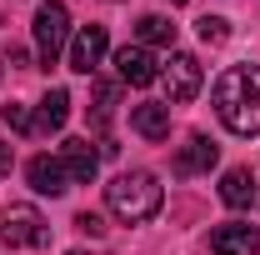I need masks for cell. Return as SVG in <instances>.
I'll use <instances>...</instances> for the list:
<instances>
[{"instance_id":"10","label":"cell","mask_w":260,"mask_h":255,"mask_svg":"<svg viewBox=\"0 0 260 255\" xmlns=\"http://www.w3.org/2000/svg\"><path fill=\"white\" fill-rule=\"evenodd\" d=\"M25 180H30L35 195H65V190H70V175H65V165L55 155H30Z\"/></svg>"},{"instance_id":"14","label":"cell","mask_w":260,"mask_h":255,"mask_svg":"<svg viewBox=\"0 0 260 255\" xmlns=\"http://www.w3.org/2000/svg\"><path fill=\"white\" fill-rule=\"evenodd\" d=\"M220 200H225L230 210H245L250 200H255V180H250V170H225V180H220Z\"/></svg>"},{"instance_id":"15","label":"cell","mask_w":260,"mask_h":255,"mask_svg":"<svg viewBox=\"0 0 260 255\" xmlns=\"http://www.w3.org/2000/svg\"><path fill=\"white\" fill-rule=\"evenodd\" d=\"M135 45H175V25L165 20V15H140V25H135Z\"/></svg>"},{"instance_id":"4","label":"cell","mask_w":260,"mask_h":255,"mask_svg":"<svg viewBox=\"0 0 260 255\" xmlns=\"http://www.w3.org/2000/svg\"><path fill=\"white\" fill-rule=\"evenodd\" d=\"M0 240L5 245H30V250H40V245H50V225H45V215L35 210V205H5L0 210Z\"/></svg>"},{"instance_id":"19","label":"cell","mask_w":260,"mask_h":255,"mask_svg":"<svg viewBox=\"0 0 260 255\" xmlns=\"http://www.w3.org/2000/svg\"><path fill=\"white\" fill-rule=\"evenodd\" d=\"M75 230H85V235H105V220H100L95 210H85V215H75Z\"/></svg>"},{"instance_id":"5","label":"cell","mask_w":260,"mask_h":255,"mask_svg":"<svg viewBox=\"0 0 260 255\" xmlns=\"http://www.w3.org/2000/svg\"><path fill=\"white\" fill-rule=\"evenodd\" d=\"M160 80H165V105H190V100L200 95L205 70H200V60H195V55L175 50V55H170V65L160 70Z\"/></svg>"},{"instance_id":"2","label":"cell","mask_w":260,"mask_h":255,"mask_svg":"<svg viewBox=\"0 0 260 255\" xmlns=\"http://www.w3.org/2000/svg\"><path fill=\"white\" fill-rule=\"evenodd\" d=\"M105 205H110V215H115V220L145 225V220L165 205V185L150 175V170H120V175L105 185Z\"/></svg>"},{"instance_id":"8","label":"cell","mask_w":260,"mask_h":255,"mask_svg":"<svg viewBox=\"0 0 260 255\" xmlns=\"http://www.w3.org/2000/svg\"><path fill=\"white\" fill-rule=\"evenodd\" d=\"M115 70H120V80L125 85H150V80H160V65H155V55L145 50V45H120L115 50Z\"/></svg>"},{"instance_id":"6","label":"cell","mask_w":260,"mask_h":255,"mask_svg":"<svg viewBox=\"0 0 260 255\" xmlns=\"http://www.w3.org/2000/svg\"><path fill=\"white\" fill-rule=\"evenodd\" d=\"M105 50H110V35H105V25H80L75 30V40H70V70L75 75H90L100 60H105Z\"/></svg>"},{"instance_id":"20","label":"cell","mask_w":260,"mask_h":255,"mask_svg":"<svg viewBox=\"0 0 260 255\" xmlns=\"http://www.w3.org/2000/svg\"><path fill=\"white\" fill-rule=\"evenodd\" d=\"M10 165H15V150H10V145H0V175H10Z\"/></svg>"},{"instance_id":"12","label":"cell","mask_w":260,"mask_h":255,"mask_svg":"<svg viewBox=\"0 0 260 255\" xmlns=\"http://www.w3.org/2000/svg\"><path fill=\"white\" fill-rule=\"evenodd\" d=\"M130 130H135L140 140H165V135H170V105H165V100L130 105Z\"/></svg>"},{"instance_id":"18","label":"cell","mask_w":260,"mask_h":255,"mask_svg":"<svg viewBox=\"0 0 260 255\" xmlns=\"http://www.w3.org/2000/svg\"><path fill=\"white\" fill-rule=\"evenodd\" d=\"M195 30H200L205 45H220V40L230 35V20H225V15H205V20H195Z\"/></svg>"},{"instance_id":"1","label":"cell","mask_w":260,"mask_h":255,"mask_svg":"<svg viewBox=\"0 0 260 255\" xmlns=\"http://www.w3.org/2000/svg\"><path fill=\"white\" fill-rule=\"evenodd\" d=\"M215 115L230 135H260V65H230L215 80Z\"/></svg>"},{"instance_id":"3","label":"cell","mask_w":260,"mask_h":255,"mask_svg":"<svg viewBox=\"0 0 260 255\" xmlns=\"http://www.w3.org/2000/svg\"><path fill=\"white\" fill-rule=\"evenodd\" d=\"M35 55H40V65L50 70V65L65 55V40H70V10H65L60 0H45L40 10H35Z\"/></svg>"},{"instance_id":"17","label":"cell","mask_w":260,"mask_h":255,"mask_svg":"<svg viewBox=\"0 0 260 255\" xmlns=\"http://www.w3.org/2000/svg\"><path fill=\"white\" fill-rule=\"evenodd\" d=\"M0 120H5L10 130H20V135H30V130H35V115L25 110V105H15V100H10V105H0Z\"/></svg>"},{"instance_id":"21","label":"cell","mask_w":260,"mask_h":255,"mask_svg":"<svg viewBox=\"0 0 260 255\" xmlns=\"http://www.w3.org/2000/svg\"><path fill=\"white\" fill-rule=\"evenodd\" d=\"M165 5H185V0H165Z\"/></svg>"},{"instance_id":"7","label":"cell","mask_w":260,"mask_h":255,"mask_svg":"<svg viewBox=\"0 0 260 255\" xmlns=\"http://www.w3.org/2000/svg\"><path fill=\"white\" fill-rule=\"evenodd\" d=\"M210 255H260V230L255 225H215L210 230Z\"/></svg>"},{"instance_id":"13","label":"cell","mask_w":260,"mask_h":255,"mask_svg":"<svg viewBox=\"0 0 260 255\" xmlns=\"http://www.w3.org/2000/svg\"><path fill=\"white\" fill-rule=\"evenodd\" d=\"M65 120H70V95H65V90H45L40 110H35V130L50 135V130H60Z\"/></svg>"},{"instance_id":"16","label":"cell","mask_w":260,"mask_h":255,"mask_svg":"<svg viewBox=\"0 0 260 255\" xmlns=\"http://www.w3.org/2000/svg\"><path fill=\"white\" fill-rule=\"evenodd\" d=\"M115 120V85L110 80H95V105H90V125L95 130H105Z\"/></svg>"},{"instance_id":"22","label":"cell","mask_w":260,"mask_h":255,"mask_svg":"<svg viewBox=\"0 0 260 255\" xmlns=\"http://www.w3.org/2000/svg\"><path fill=\"white\" fill-rule=\"evenodd\" d=\"M70 255H85V250H70Z\"/></svg>"},{"instance_id":"9","label":"cell","mask_w":260,"mask_h":255,"mask_svg":"<svg viewBox=\"0 0 260 255\" xmlns=\"http://www.w3.org/2000/svg\"><path fill=\"white\" fill-rule=\"evenodd\" d=\"M215 160H220V145L210 135H190L175 150V175H205V170H215Z\"/></svg>"},{"instance_id":"11","label":"cell","mask_w":260,"mask_h":255,"mask_svg":"<svg viewBox=\"0 0 260 255\" xmlns=\"http://www.w3.org/2000/svg\"><path fill=\"white\" fill-rule=\"evenodd\" d=\"M60 165H65V175H70V185H90L95 170H100V150H90V140H65Z\"/></svg>"}]
</instances>
